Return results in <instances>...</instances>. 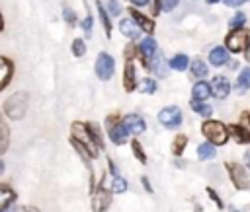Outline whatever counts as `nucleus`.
Returning <instances> with one entry per match:
<instances>
[{"mask_svg": "<svg viewBox=\"0 0 250 212\" xmlns=\"http://www.w3.org/2000/svg\"><path fill=\"white\" fill-rule=\"evenodd\" d=\"M197 158L199 159H213L215 158V144L203 142L197 146Z\"/></svg>", "mask_w": 250, "mask_h": 212, "instance_id": "b1692460", "label": "nucleus"}, {"mask_svg": "<svg viewBox=\"0 0 250 212\" xmlns=\"http://www.w3.org/2000/svg\"><path fill=\"white\" fill-rule=\"evenodd\" d=\"M62 18H64V21L68 23V25H76V16H74V12L70 10V8H62Z\"/></svg>", "mask_w": 250, "mask_h": 212, "instance_id": "72a5a7b5", "label": "nucleus"}, {"mask_svg": "<svg viewBox=\"0 0 250 212\" xmlns=\"http://www.w3.org/2000/svg\"><path fill=\"white\" fill-rule=\"evenodd\" d=\"M227 51H229L227 47H215V49H211V53H209V62H211L213 66H225L227 60H229V53H227Z\"/></svg>", "mask_w": 250, "mask_h": 212, "instance_id": "f3484780", "label": "nucleus"}, {"mask_svg": "<svg viewBox=\"0 0 250 212\" xmlns=\"http://www.w3.org/2000/svg\"><path fill=\"white\" fill-rule=\"evenodd\" d=\"M0 128H2V146H0V152L4 154L6 148H8V136H10V134H8V124H6V123H2Z\"/></svg>", "mask_w": 250, "mask_h": 212, "instance_id": "f704fd0d", "label": "nucleus"}, {"mask_svg": "<svg viewBox=\"0 0 250 212\" xmlns=\"http://www.w3.org/2000/svg\"><path fill=\"white\" fill-rule=\"evenodd\" d=\"M178 2H180V0H160V10L172 12V10L178 6Z\"/></svg>", "mask_w": 250, "mask_h": 212, "instance_id": "e433bc0d", "label": "nucleus"}, {"mask_svg": "<svg viewBox=\"0 0 250 212\" xmlns=\"http://www.w3.org/2000/svg\"><path fill=\"white\" fill-rule=\"evenodd\" d=\"M141 181H143V185H145V189H146V193H152V187H150V181H148V177H143Z\"/></svg>", "mask_w": 250, "mask_h": 212, "instance_id": "79ce46f5", "label": "nucleus"}, {"mask_svg": "<svg viewBox=\"0 0 250 212\" xmlns=\"http://www.w3.org/2000/svg\"><path fill=\"white\" fill-rule=\"evenodd\" d=\"M27 103H29V93L27 91H18V93L10 95L4 101V113L10 119L20 121V119H23V115L27 111Z\"/></svg>", "mask_w": 250, "mask_h": 212, "instance_id": "f03ea898", "label": "nucleus"}, {"mask_svg": "<svg viewBox=\"0 0 250 212\" xmlns=\"http://www.w3.org/2000/svg\"><path fill=\"white\" fill-rule=\"evenodd\" d=\"M84 53H86V43L82 39H74L72 41V54L74 56H84Z\"/></svg>", "mask_w": 250, "mask_h": 212, "instance_id": "473e14b6", "label": "nucleus"}, {"mask_svg": "<svg viewBox=\"0 0 250 212\" xmlns=\"http://www.w3.org/2000/svg\"><path fill=\"white\" fill-rule=\"evenodd\" d=\"M96 8H98V14H100V19H102V25H104V29H105V35L107 37H111V23H109V12L107 10H104V6H102V2H96Z\"/></svg>", "mask_w": 250, "mask_h": 212, "instance_id": "393cba45", "label": "nucleus"}, {"mask_svg": "<svg viewBox=\"0 0 250 212\" xmlns=\"http://www.w3.org/2000/svg\"><path fill=\"white\" fill-rule=\"evenodd\" d=\"M160 78H164L166 76V70H164V60H162V56H160V53L154 56V62H152V66H150Z\"/></svg>", "mask_w": 250, "mask_h": 212, "instance_id": "7c9ffc66", "label": "nucleus"}, {"mask_svg": "<svg viewBox=\"0 0 250 212\" xmlns=\"http://www.w3.org/2000/svg\"><path fill=\"white\" fill-rule=\"evenodd\" d=\"M123 123L127 124L129 132H133V134H143V132L146 130V123H145V119H143L141 115H137V113H129V115H125Z\"/></svg>", "mask_w": 250, "mask_h": 212, "instance_id": "ddd939ff", "label": "nucleus"}, {"mask_svg": "<svg viewBox=\"0 0 250 212\" xmlns=\"http://www.w3.org/2000/svg\"><path fill=\"white\" fill-rule=\"evenodd\" d=\"M207 194H209V196L213 198V202H215V204H217L219 208H223V200H221V196H219V194H217V193H215V191H213L211 187L207 189Z\"/></svg>", "mask_w": 250, "mask_h": 212, "instance_id": "58836bf2", "label": "nucleus"}, {"mask_svg": "<svg viewBox=\"0 0 250 212\" xmlns=\"http://www.w3.org/2000/svg\"><path fill=\"white\" fill-rule=\"evenodd\" d=\"M246 60H248V62H250V49H248V51H246Z\"/></svg>", "mask_w": 250, "mask_h": 212, "instance_id": "49530a36", "label": "nucleus"}, {"mask_svg": "<svg viewBox=\"0 0 250 212\" xmlns=\"http://www.w3.org/2000/svg\"><path fill=\"white\" fill-rule=\"evenodd\" d=\"M244 21H246V14H244V12H238V14H234V16L230 18L229 27H230V29H240V27L244 25Z\"/></svg>", "mask_w": 250, "mask_h": 212, "instance_id": "c85d7f7f", "label": "nucleus"}, {"mask_svg": "<svg viewBox=\"0 0 250 212\" xmlns=\"http://www.w3.org/2000/svg\"><path fill=\"white\" fill-rule=\"evenodd\" d=\"M225 167L230 175V181L234 183V187L238 191H250V177L246 173V167H242L240 163H234V161H227Z\"/></svg>", "mask_w": 250, "mask_h": 212, "instance_id": "39448f33", "label": "nucleus"}, {"mask_svg": "<svg viewBox=\"0 0 250 212\" xmlns=\"http://www.w3.org/2000/svg\"><path fill=\"white\" fill-rule=\"evenodd\" d=\"M109 189H111V193L121 194V193H125V191H127V181H125L123 177L115 175V177H113V181H111V185H109Z\"/></svg>", "mask_w": 250, "mask_h": 212, "instance_id": "cd10ccee", "label": "nucleus"}, {"mask_svg": "<svg viewBox=\"0 0 250 212\" xmlns=\"http://www.w3.org/2000/svg\"><path fill=\"white\" fill-rule=\"evenodd\" d=\"M72 138L78 144L84 146V150L90 154V158H96L98 152H100V148H104L102 138H100V132H98L96 124H92V123H88V124L74 123L72 124Z\"/></svg>", "mask_w": 250, "mask_h": 212, "instance_id": "f257e3e1", "label": "nucleus"}, {"mask_svg": "<svg viewBox=\"0 0 250 212\" xmlns=\"http://www.w3.org/2000/svg\"><path fill=\"white\" fill-rule=\"evenodd\" d=\"M119 29H121V33L127 37V39H139V35H141V25L133 19V18H125V19H121L119 21Z\"/></svg>", "mask_w": 250, "mask_h": 212, "instance_id": "4468645a", "label": "nucleus"}, {"mask_svg": "<svg viewBox=\"0 0 250 212\" xmlns=\"http://www.w3.org/2000/svg\"><path fill=\"white\" fill-rule=\"evenodd\" d=\"M211 89H213V95L217 99H225L230 93V82L225 76H215L211 80Z\"/></svg>", "mask_w": 250, "mask_h": 212, "instance_id": "f8f14e48", "label": "nucleus"}, {"mask_svg": "<svg viewBox=\"0 0 250 212\" xmlns=\"http://www.w3.org/2000/svg\"><path fill=\"white\" fill-rule=\"evenodd\" d=\"M115 72V60L107 53H100L96 58V76L100 80H109Z\"/></svg>", "mask_w": 250, "mask_h": 212, "instance_id": "0eeeda50", "label": "nucleus"}, {"mask_svg": "<svg viewBox=\"0 0 250 212\" xmlns=\"http://www.w3.org/2000/svg\"><path fill=\"white\" fill-rule=\"evenodd\" d=\"M115 119L117 117H107V130H109V140L113 142V144H117V146H121V144H125L127 142V136H129V128H127V124L121 121V123H115Z\"/></svg>", "mask_w": 250, "mask_h": 212, "instance_id": "1a4fd4ad", "label": "nucleus"}, {"mask_svg": "<svg viewBox=\"0 0 250 212\" xmlns=\"http://www.w3.org/2000/svg\"><path fill=\"white\" fill-rule=\"evenodd\" d=\"M219 0H207V4H217Z\"/></svg>", "mask_w": 250, "mask_h": 212, "instance_id": "de8ad7c7", "label": "nucleus"}, {"mask_svg": "<svg viewBox=\"0 0 250 212\" xmlns=\"http://www.w3.org/2000/svg\"><path fill=\"white\" fill-rule=\"evenodd\" d=\"M139 88H141L143 93H154L156 91V82L152 78H143L141 84H139Z\"/></svg>", "mask_w": 250, "mask_h": 212, "instance_id": "c756f323", "label": "nucleus"}, {"mask_svg": "<svg viewBox=\"0 0 250 212\" xmlns=\"http://www.w3.org/2000/svg\"><path fill=\"white\" fill-rule=\"evenodd\" d=\"M189 64H191V62H189V58H188L186 54H174V56L168 60V66H170L172 70H176V72H184Z\"/></svg>", "mask_w": 250, "mask_h": 212, "instance_id": "412c9836", "label": "nucleus"}, {"mask_svg": "<svg viewBox=\"0 0 250 212\" xmlns=\"http://www.w3.org/2000/svg\"><path fill=\"white\" fill-rule=\"evenodd\" d=\"M225 45L230 53H242V51H248L250 49V29L246 27H240V29H232L227 39H225Z\"/></svg>", "mask_w": 250, "mask_h": 212, "instance_id": "20e7f679", "label": "nucleus"}, {"mask_svg": "<svg viewBox=\"0 0 250 212\" xmlns=\"http://www.w3.org/2000/svg\"><path fill=\"white\" fill-rule=\"evenodd\" d=\"M158 121H160L162 126H166V128H178V126L182 124L184 117H182L180 107L170 105V107H164V109L158 113Z\"/></svg>", "mask_w": 250, "mask_h": 212, "instance_id": "6e6552de", "label": "nucleus"}, {"mask_svg": "<svg viewBox=\"0 0 250 212\" xmlns=\"http://www.w3.org/2000/svg\"><path fill=\"white\" fill-rule=\"evenodd\" d=\"M123 86H125V91H133V89L137 88V76H135V62H133V60H127V62H125Z\"/></svg>", "mask_w": 250, "mask_h": 212, "instance_id": "2eb2a0df", "label": "nucleus"}, {"mask_svg": "<svg viewBox=\"0 0 250 212\" xmlns=\"http://www.w3.org/2000/svg\"><path fill=\"white\" fill-rule=\"evenodd\" d=\"M201 132L203 136L207 138V142L215 144V146H223L227 140H229V128L221 123V121H213V119H207L203 124H201Z\"/></svg>", "mask_w": 250, "mask_h": 212, "instance_id": "7ed1b4c3", "label": "nucleus"}, {"mask_svg": "<svg viewBox=\"0 0 250 212\" xmlns=\"http://www.w3.org/2000/svg\"><path fill=\"white\" fill-rule=\"evenodd\" d=\"M223 2H225L229 8H238V6H242L246 0H223Z\"/></svg>", "mask_w": 250, "mask_h": 212, "instance_id": "a19ab883", "label": "nucleus"}, {"mask_svg": "<svg viewBox=\"0 0 250 212\" xmlns=\"http://www.w3.org/2000/svg\"><path fill=\"white\" fill-rule=\"evenodd\" d=\"M191 109H193L197 115L205 117V119H209V117L213 115V107H211V105H207L205 101H197V99H191Z\"/></svg>", "mask_w": 250, "mask_h": 212, "instance_id": "5701e85b", "label": "nucleus"}, {"mask_svg": "<svg viewBox=\"0 0 250 212\" xmlns=\"http://www.w3.org/2000/svg\"><path fill=\"white\" fill-rule=\"evenodd\" d=\"M4 212H39L35 206H20V208H14V210H4Z\"/></svg>", "mask_w": 250, "mask_h": 212, "instance_id": "ea45409f", "label": "nucleus"}, {"mask_svg": "<svg viewBox=\"0 0 250 212\" xmlns=\"http://www.w3.org/2000/svg\"><path fill=\"white\" fill-rule=\"evenodd\" d=\"M186 146H188V136L186 134H178L174 138V142H172V154L174 156H182Z\"/></svg>", "mask_w": 250, "mask_h": 212, "instance_id": "bb28decb", "label": "nucleus"}, {"mask_svg": "<svg viewBox=\"0 0 250 212\" xmlns=\"http://www.w3.org/2000/svg\"><path fill=\"white\" fill-rule=\"evenodd\" d=\"M229 212H240L238 208H234V206H229Z\"/></svg>", "mask_w": 250, "mask_h": 212, "instance_id": "a18cd8bd", "label": "nucleus"}, {"mask_svg": "<svg viewBox=\"0 0 250 212\" xmlns=\"http://www.w3.org/2000/svg\"><path fill=\"white\" fill-rule=\"evenodd\" d=\"M229 132H230V136H232L238 144L250 142V113H242L240 121H238L236 124H230V126H229Z\"/></svg>", "mask_w": 250, "mask_h": 212, "instance_id": "423d86ee", "label": "nucleus"}, {"mask_svg": "<svg viewBox=\"0 0 250 212\" xmlns=\"http://www.w3.org/2000/svg\"><path fill=\"white\" fill-rule=\"evenodd\" d=\"M137 53H139V56L145 58V66L150 68V66H152L150 60H154V56L158 54V51H156V41H154L152 37H145V39L137 45Z\"/></svg>", "mask_w": 250, "mask_h": 212, "instance_id": "9b49d317", "label": "nucleus"}, {"mask_svg": "<svg viewBox=\"0 0 250 212\" xmlns=\"http://www.w3.org/2000/svg\"><path fill=\"white\" fill-rule=\"evenodd\" d=\"M191 95H193V99H197V101H205L209 95H213L211 84H209V82H205V80L195 82V84H193V88H191Z\"/></svg>", "mask_w": 250, "mask_h": 212, "instance_id": "dca6fc26", "label": "nucleus"}, {"mask_svg": "<svg viewBox=\"0 0 250 212\" xmlns=\"http://www.w3.org/2000/svg\"><path fill=\"white\" fill-rule=\"evenodd\" d=\"M0 64H2V80H0V89H4L8 84H10V80H12V74H14V64L10 62V58H6V56H2L0 58Z\"/></svg>", "mask_w": 250, "mask_h": 212, "instance_id": "6ab92c4d", "label": "nucleus"}, {"mask_svg": "<svg viewBox=\"0 0 250 212\" xmlns=\"http://www.w3.org/2000/svg\"><path fill=\"white\" fill-rule=\"evenodd\" d=\"M129 14H131V16H133V19L141 25V29H143V31H146V33H152V31H154V21H152L150 18H146L145 14H141V12H139V10H135V8H131V10H129Z\"/></svg>", "mask_w": 250, "mask_h": 212, "instance_id": "a211bd4d", "label": "nucleus"}, {"mask_svg": "<svg viewBox=\"0 0 250 212\" xmlns=\"http://www.w3.org/2000/svg\"><path fill=\"white\" fill-rule=\"evenodd\" d=\"M244 165L250 169V150H246V152H244Z\"/></svg>", "mask_w": 250, "mask_h": 212, "instance_id": "37998d69", "label": "nucleus"}, {"mask_svg": "<svg viewBox=\"0 0 250 212\" xmlns=\"http://www.w3.org/2000/svg\"><path fill=\"white\" fill-rule=\"evenodd\" d=\"M131 148H133V154H135V158H137L141 163H146V156H145V150H143V146L139 144V140H133Z\"/></svg>", "mask_w": 250, "mask_h": 212, "instance_id": "2f4dec72", "label": "nucleus"}, {"mask_svg": "<svg viewBox=\"0 0 250 212\" xmlns=\"http://www.w3.org/2000/svg\"><path fill=\"white\" fill-rule=\"evenodd\" d=\"M236 89L238 93H244V89H250V66L240 70L238 80H236Z\"/></svg>", "mask_w": 250, "mask_h": 212, "instance_id": "4be33fe9", "label": "nucleus"}, {"mask_svg": "<svg viewBox=\"0 0 250 212\" xmlns=\"http://www.w3.org/2000/svg\"><path fill=\"white\" fill-rule=\"evenodd\" d=\"M189 68H191V74H193L195 78H205L207 72H209V68H207V64H205L203 60H191Z\"/></svg>", "mask_w": 250, "mask_h": 212, "instance_id": "a878e982", "label": "nucleus"}, {"mask_svg": "<svg viewBox=\"0 0 250 212\" xmlns=\"http://www.w3.org/2000/svg\"><path fill=\"white\" fill-rule=\"evenodd\" d=\"M82 29H84L86 37L92 35V16H86V18H84V21H82Z\"/></svg>", "mask_w": 250, "mask_h": 212, "instance_id": "4c0bfd02", "label": "nucleus"}, {"mask_svg": "<svg viewBox=\"0 0 250 212\" xmlns=\"http://www.w3.org/2000/svg\"><path fill=\"white\" fill-rule=\"evenodd\" d=\"M111 206V194L105 187H98L92 193V212H107Z\"/></svg>", "mask_w": 250, "mask_h": 212, "instance_id": "9d476101", "label": "nucleus"}, {"mask_svg": "<svg viewBox=\"0 0 250 212\" xmlns=\"http://www.w3.org/2000/svg\"><path fill=\"white\" fill-rule=\"evenodd\" d=\"M0 191H2V196H0V210L4 212V210H8V206L16 200V193L10 189V185H6V183H2L0 185Z\"/></svg>", "mask_w": 250, "mask_h": 212, "instance_id": "aec40b11", "label": "nucleus"}, {"mask_svg": "<svg viewBox=\"0 0 250 212\" xmlns=\"http://www.w3.org/2000/svg\"><path fill=\"white\" fill-rule=\"evenodd\" d=\"M107 12L109 16H119L121 14V6L117 0H107Z\"/></svg>", "mask_w": 250, "mask_h": 212, "instance_id": "c9c22d12", "label": "nucleus"}, {"mask_svg": "<svg viewBox=\"0 0 250 212\" xmlns=\"http://www.w3.org/2000/svg\"><path fill=\"white\" fill-rule=\"evenodd\" d=\"M131 2H133L135 6H141V8H143V6H146L150 0H131Z\"/></svg>", "mask_w": 250, "mask_h": 212, "instance_id": "c03bdc74", "label": "nucleus"}]
</instances>
